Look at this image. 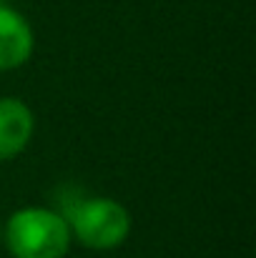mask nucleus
<instances>
[{
    "label": "nucleus",
    "instance_id": "2",
    "mask_svg": "<svg viewBox=\"0 0 256 258\" xmlns=\"http://www.w3.org/2000/svg\"><path fill=\"white\" fill-rule=\"evenodd\" d=\"M73 238L93 251H113L131 236V213L123 203L103 196L78 198L66 213Z\"/></svg>",
    "mask_w": 256,
    "mask_h": 258
},
{
    "label": "nucleus",
    "instance_id": "6",
    "mask_svg": "<svg viewBox=\"0 0 256 258\" xmlns=\"http://www.w3.org/2000/svg\"><path fill=\"white\" fill-rule=\"evenodd\" d=\"M0 3H3V0H0Z\"/></svg>",
    "mask_w": 256,
    "mask_h": 258
},
{
    "label": "nucleus",
    "instance_id": "3",
    "mask_svg": "<svg viewBox=\"0 0 256 258\" xmlns=\"http://www.w3.org/2000/svg\"><path fill=\"white\" fill-rule=\"evenodd\" d=\"M35 136V115L20 98H0V163L18 158Z\"/></svg>",
    "mask_w": 256,
    "mask_h": 258
},
{
    "label": "nucleus",
    "instance_id": "1",
    "mask_svg": "<svg viewBox=\"0 0 256 258\" xmlns=\"http://www.w3.org/2000/svg\"><path fill=\"white\" fill-rule=\"evenodd\" d=\"M73 243L68 218L48 206H25L3 223V246L13 258H66Z\"/></svg>",
    "mask_w": 256,
    "mask_h": 258
},
{
    "label": "nucleus",
    "instance_id": "5",
    "mask_svg": "<svg viewBox=\"0 0 256 258\" xmlns=\"http://www.w3.org/2000/svg\"><path fill=\"white\" fill-rule=\"evenodd\" d=\"M0 246H3V223H0Z\"/></svg>",
    "mask_w": 256,
    "mask_h": 258
},
{
    "label": "nucleus",
    "instance_id": "4",
    "mask_svg": "<svg viewBox=\"0 0 256 258\" xmlns=\"http://www.w3.org/2000/svg\"><path fill=\"white\" fill-rule=\"evenodd\" d=\"M35 48V35L25 15L0 3V73L23 68Z\"/></svg>",
    "mask_w": 256,
    "mask_h": 258
}]
</instances>
